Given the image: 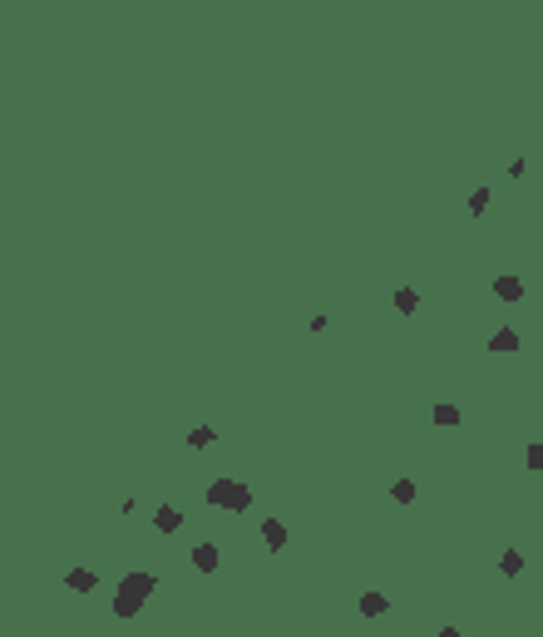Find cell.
<instances>
[{"mask_svg":"<svg viewBox=\"0 0 543 637\" xmlns=\"http://www.w3.org/2000/svg\"><path fill=\"white\" fill-rule=\"evenodd\" d=\"M153 588H158V578H153V573H143V568L124 573V578H119V588H114V618H139L143 603L153 598Z\"/></svg>","mask_w":543,"mask_h":637,"instance_id":"1","label":"cell"},{"mask_svg":"<svg viewBox=\"0 0 543 637\" xmlns=\"http://www.w3.org/2000/svg\"><path fill=\"white\" fill-rule=\"evenodd\" d=\"M207 504H212V509L247 514V509H252V489L237 485V480H212V485H207Z\"/></svg>","mask_w":543,"mask_h":637,"instance_id":"2","label":"cell"},{"mask_svg":"<svg viewBox=\"0 0 543 637\" xmlns=\"http://www.w3.org/2000/svg\"><path fill=\"white\" fill-rule=\"evenodd\" d=\"M153 528H158V534H178V528H183V509L178 504H158L153 509Z\"/></svg>","mask_w":543,"mask_h":637,"instance_id":"3","label":"cell"},{"mask_svg":"<svg viewBox=\"0 0 543 637\" xmlns=\"http://www.w3.org/2000/svg\"><path fill=\"white\" fill-rule=\"evenodd\" d=\"M217 563H223L217 544H198V549H193V568H198V573H217Z\"/></svg>","mask_w":543,"mask_h":637,"instance_id":"4","label":"cell"},{"mask_svg":"<svg viewBox=\"0 0 543 637\" xmlns=\"http://www.w3.org/2000/svg\"><path fill=\"white\" fill-rule=\"evenodd\" d=\"M489 351H494V356H509V351H519V331H514V327H499L494 336H489Z\"/></svg>","mask_w":543,"mask_h":637,"instance_id":"5","label":"cell"},{"mask_svg":"<svg viewBox=\"0 0 543 637\" xmlns=\"http://www.w3.org/2000/svg\"><path fill=\"white\" fill-rule=\"evenodd\" d=\"M65 583H70V593H94V588H99V578H94L89 568H70Z\"/></svg>","mask_w":543,"mask_h":637,"instance_id":"6","label":"cell"},{"mask_svg":"<svg viewBox=\"0 0 543 637\" xmlns=\"http://www.w3.org/2000/svg\"><path fill=\"white\" fill-rule=\"evenodd\" d=\"M262 539H267V549L277 553V549H287V528H282V519H262Z\"/></svg>","mask_w":543,"mask_h":637,"instance_id":"7","label":"cell"},{"mask_svg":"<svg viewBox=\"0 0 543 637\" xmlns=\"http://www.w3.org/2000/svg\"><path fill=\"white\" fill-rule=\"evenodd\" d=\"M494 292H499L504 301H524V282H519V277H509V272L494 282Z\"/></svg>","mask_w":543,"mask_h":637,"instance_id":"8","label":"cell"},{"mask_svg":"<svg viewBox=\"0 0 543 637\" xmlns=\"http://www.w3.org/2000/svg\"><path fill=\"white\" fill-rule=\"evenodd\" d=\"M499 573H504V578H519V573H524V553H519V549H504V558H499Z\"/></svg>","mask_w":543,"mask_h":637,"instance_id":"9","label":"cell"},{"mask_svg":"<svg viewBox=\"0 0 543 637\" xmlns=\"http://www.w3.org/2000/svg\"><path fill=\"white\" fill-rule=\"evenodd\" d=\"M386 608H391V598H386V593H365V598H361V613H365V618H380Z\"/></svg>","mask_w":543,"mask_h":637,"instance_id":"10","label":"cell"},{"mask_svg":"<svg viewBox=\"0 0 543 637\" xmlns=\"http://www.w3.org/2000/svg\"><path fill=\"white\" fill-rule=\"evenodd\" d=\"M391 499H395V504H415V480H395V485H391Z\"/></svg>","mask_w":543,"mask_h":637,"instance_id":"11","label":"cell"},{"mask_svg":"<svg viewBox=\"0 0 543 637\" xmlns=\"http://www.w3.org/2000/svg\"><path fill=\"white\" fill-rule=\"evenodd\" d=\"M415 306H420V297H415L410 287H400V292H395V311H400V316H410Z\"/></svg>","mask_w":543,"mask_h":637,"instance_id":"12","label":"cell"},{"mask_svg":"<svg viewBox=\"0 0 543 637\" xmlns=\"http://www.w3.org/2000/svg\"><path fill=\"white\" fill-rule=\"evenodd\" d=\"M434 425H440V430H450V425H459V410H455V405H434Z\"/></svg>","mask_w":543,"mask_h":637,"instance_id":"13","label":"cell"},{"mask_svg":"<svg viewBox=\"0 0 543 637\" xmlns=\"http://www.w3.org/2000/svg\"><path fill=\"white\" fill-rule=\"evenodd\" d=\"M188 445H193V450H207V445H212V425H198V430H188Z\"/></svg>","mask_w":543,"mask_h":637,"instance_id":"14","label":"cell"},{"mask_svg":"<svg viewBox=\"0 0 543 637\" xmlns=\"http://www.w3.org/2000/svg\"><path fill=\"white\" fill-rule=\"evenodd\" d=\"M469 212H474V218H484V212H489V188H474V193H469Z\"/></svg>","mask_w":543,"mask_h":637,"instance_id":"15","label":"cell"},{"mask_svg":"<svg viewBox=\"0 0 543 637\" xmlns=\"http://www.w3.org/2000/svg\"><path fill=\"white\" fill-rule=\"evenodd\" d=\"M524 459H528V469H543V445H528V455H524Z\"/></svg>","mask_w":543,"mask_h":637,"instance_id":"16","label":"cell"},{"mask_svg":"<svg viewBox=\"0 0 543 637\" xmlns=\"http://www.w3.org/2000/svg\"><path fill=\"white\" fill-rule=\"evenodd\" d=\"M440 637H459V627H440Z\"/></svg>","mask_w":543,"mask_h":637,"instance_id":"17","label":"cell"}]
</instances>
